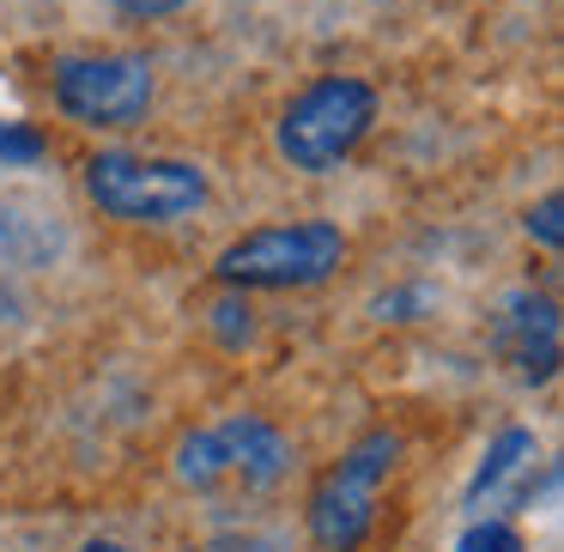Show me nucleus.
Listing matches in <instances>:
<instances>
[{
    "instance_id": "f257e3e1",
    "label": "nucleus",
    "mask_w": 564,
    "mask_h": 552,
    "mask_svg": "<svg viewBox=\"0 0 564 552\" xmlns=\"http://www.w3.org/2000/svg\"><path fill=\"white\" fill-rule=\"evenodd\" d=\"M292 474V443L273 419L231 413L219 425H200L176 443V479L200 498H268Z\"/></svg>"
},
{
    "instance_id": "f03ea898",
    "label": "nucleus",
    "mask_w": 564,
    "mask_h": 552,
    "mask_svg": "<svg viewBox=\"0 0 564 552\" xmlns=\"http://www.w3.org/2000/svg\"><path fill=\"white\" fill-rule=\"evenodd\" d=\"M346 261V231L334 219H297V225H261L237 237L219 256V280L231 292H297L322 285Z\"/></svg>"
},
{
    "instance_id": "7ed1b4c3",
    "label": "nucleus",
    "mask_w": 564,
    "mask_h": 552,
    "mask_svg": "<svg viewBox=\"0 0 564 552\" xmlns=\"http://www.w3.org/2000/svg\"><path fill=\"white\" fill-rule=\"evenodd\" d=\"M370 122H377V91L365 86V79H316V86H304L292 104H285L280 116V159L292 164V171H310V176H328L340 171L346 159H352V147L370 134Z\"/></svg>"
},
{
    "instance_id": "20e7f679",
    "label": "nucleus",
    "mask_w": 564,
    "mask_h": 552,
    "mask_svg": "<svg viewBox=\"0 0 564 552\" xmlns=\"http://www.w3.org/2000/svg\"><path fill=\"white\" fill-rule=\"evenodd\" d=\"M86 195L98 213L122 225H171L207 207V171L188 159H140V152H98L86 164Z\"/></svg>"
},
{
    "instance_id": "39448f33",
    "label": "nucleus",
    "mask_w": 564,
    "mask_h": 552,
    "mask_svg": "<svg viewBox=\"0 0 564 552\" xmlns=\"http://www.w3.org/2000/svg\"><path fill=\"white\" fill-rule=\"evenodd\" d=\"M394 462H401V437H394V431H370V437H358L352 450L316 479L304 522H310V540H316L322 552H358L370 540V528H377V498H382V486H389Z\"/></svg>"
},
{
    "instance_id": "423d86ee",
    "label": "nucleus",
    "mask_w": 564,
    "mask_h": 552,
    "mask_svg": "<svg viewBox=\"0 0 564 552\" xmlns=\"http://www.w3.org/2000/svg\"><path fill=\"white\" fill-rule=\"evenodd\" d=\"M62 116L86 128H134L152 110V62L147 55H67L50 74Z\"/></svg>"
},
{
    "instance_id": "0eeeda50",
    "label": "nucleus",
    "mask_w": 564,
    "mask_h": 552,
    "mask_svg": "<svg viewBox=\"0 0 564 552\" xmlns=\"http://www.w3.org/2000/svg\"><path fill=\"white\" fill-rule=\"evenodd\" d=\"M491 346H498V358L522 382H552L558 377V358H564L558 304L546 292H510L498 322H491Z\"/></svg>"
},
{
    "instance_id": "6e6552de",
    "label": "nucleus",
    "mask_w": 564,
    "mask_h": 552,
    "mask_svg": "<svg viewBox=\"0 0 564 552\" xmlns=\"http://www.w3.org/2000/svg\"><path fill=\"white\" fill-rule=\"evenodd\" d=\"M540 462V443H534V431H522V425H510L498 443L486 450V462L474 467V479H467V510H479V504H491L503 486H510L516 474H528V467Z\"/></svg>"
},
{
    "instance_id": "1a4fd4ad",
    "label": "nucleus",
    "mask_w": 564,
    "mask_h": 552,
    "mask_svg": "<svg viewBox=\"0 0 564 552\" xmlns=\"http://www.w3.org/2000/svg\"><path fill=\"white\" fill-rule=\"evenodd\" d=\"M62 249L55 225L31 219L19 207H0V273H31V268H50V256Z\"/></svg>"
},
{
    "instance_id": "9d476101",
    "label": "nucleus",
    "mask_w": 564,
    "mask_h": 552,
    "mask_svg": "<svg viewBox=\"0 0 564 552\" xmlns=\"http://www.w3.org/2000/svg\"><path fill=\"white\" fill-rule=\"evenodd\" d=\"M50 159V134L37 122H0V171H31Z\"/></svg>"
},
{
    "instance_id": "9b49d317",
    "label": "nucleus",
    "mask_w": 564,
    "mask_h": 552,
    "mask_svg": "<svg viewBox=\"0 0 564 552\" xmlns=\"http://www.w3.org/2000/svg\"><path fill=\"white\" fill-rule=\"evenodd\" d=\"M431 304H437L431 285H401V292H382L377 304H370V316H377V322H419Z\"/></svg>"
},
{
    "instance_id": "f8f14e48",
    "label": "nucleus",
    "mask_w": 564,
    "mask_h": 552,
    "mask_svg": "<svg viewBox=\"0 0 564 552\" xmlns=\"http://www.w3.org/2000/svg\"><path fill=\"white\" fill-rule=\"evenodd\" d=\"M256 310H249V297H219V304H213V334H219L225 346H249L256 340Z\"/></svg>"
},
{
    "instance_id": "ddd939ff",
    "label": "nucleus",
    "mask_w": 564,
    "mask_h": 552,
    "mask_svg": "<svg viewBox=\"0 0 564 552\" xmlns=\"http://www.w3.org/2000/svg\"><path fill=\"white\" fill-rule=\"evenodd\" d=\"M455 552H528V546H522V534H516L510 522H491L486 516V522H474L462 540H455Z\"/></svg>"
},
{
    "instance_id": "4468645a",
    "label": "nucleus",
    "mask_w": 564,
    "mask_h": 552,
    "mask_svg": "<svg viewBox=\"0 0 564 552\" xmlns=\"http://www.w3.org/2000/svg\"><path fill=\"white\" fill-rule=\"evenodd\" d=\"M528 237H540L546 249L564 243V201L558 195H546L540 207H528Z\"/></svg>"
},
{
    "instance_id": "2eb2a0df",
    "label": "nucleus",
    "mask_w": 564,
    "mask_h": 552,
    "mask_svg": "<svg viewBox=\"0 0 564 552\" xmlns=\"http://www.w3.org/2000/svg\"><path fill=\"white\" fill-rule=\"evenodd\" d=\"M183 552H273L261 534H207V540H195V546H183Z\"/></svg>"
},
{
    "instance_id": "dca6fc26",
    "label": "nucleus",
    "mask_w": 564,
    "mask_h": 552,
    "mask_svg": "<svg viewBox=\"0 0 564 552\" xmlns=\"http://www.w3.org/2000/svg\"><path fill=\"white\" fill-rule=\"evenodd\" d=\"M110 7L128 19H171V13H183L188 0H110Z\"/></svg>"
},
{
    "instance_id": "f3484780",
    "label": "nucleus",
    "mask_w": 564,
    "mask_h": 552,
    "mask_svg": "<svg viewBox=\"0 0 564 552\" xmlns=\"http://www.w3.org/2000/svg\"><path fill=\"white\" fill-rule=\"evenodd\" d=\"M86 552H128V546H116V540H86Z\"/></svg>"
}]
</instances>
